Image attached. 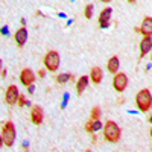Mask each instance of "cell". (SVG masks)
<instances>
[{
    "mask_svg": "<svg viewBox=\"0 0 152 152\" xmlns=\"http://www.w3.org/2000/svg\"><path fill=\"white\" fill-rule=\"evenodd\" d=\"M151 59H152V56H151Z\"/></svg>",
    "mask_w": 152,
    "mask_h": 152,
    "instance_id": "cell-26",
    "label": "cell"
},
{
    "mask_svg": "<svg viewBox=\"0 0 152 152\" xmlns=\"http://www.w3.org/2000/svg\"><path fill=\"white\" fill-rule=\"evenodd\" d=\"M31 119L35 125H41L43 123V119H44V114H43V108L41 107H32V111H31Z\"/></svg>",
    "mask_w": 152,
    "mask_h": 152,
    "instance_id": "cell-8",
    "label": "cell"
},
{
    "mask_svg": "<svg viewBox=\"0 0 152 152\" xmlns=\"http://www.w3.org/2000/svg\"><path fill=\"white\" fill-rule=\"evenodd\" d=\"M113 87L116 88V91H125V88L128 87V78L125 73H117L113 79Z\"/></svg>",
    "mask_w": 152,
    "mask_h": 152,
    "instance_id": "cell-6",
    "label": "cell"
},
{
    "mask_svg": "<svg viewBox=\"0 0 152 152\" xmlns=\"http://www.w3.org/2000/svg\"><path fill=\"white\" fill-rule=\"evenodd\" d=\"M99 117H100V108L94 107L91 110V120H99Z\"/></svg>",
    "mask_w": 152,
    "mask_h": 152,
    "instance_id": "cell-16",
    "label": "cell"
},
{
    "mask_svg": "<svg viewBox=\"0 0 152 152\" xmlns=\"http://www.w3.org/2000/svg\"><path fill=\"white\" fill-rule=\"evenodd\" d=\"M18 97H20L18 88L15 85H9L6 88V93H5V102L8 105H14L15 102H18Z\"/></svg>",
    "mask_w": 152,
    "mask_h": 152,
    "instance_id": "cell-5",
    "label": "cell"
},
{
    "mask_svg": "<svg viewBox=\"0 0 152 152\" xmlns=\"http://www.w3.org/2000/svg\"><path fill=\"white\" fill-rule=\"evenodd\" d=\"M104 135L108 142H119V138H120V128L117 126L116 122H113V120H108L104 126Z\"/></svg>",
    "mask_w": 152,
    "mask_h": 152,
    "instance_id": "cell-2",
    "label": "cell"
},
{
    "mask_svg": "<svg viewBox=\"0 0 152 152\" xmlns=\"http://www.w3.org/2000/svg\"><path fill=\"white\" fill-rule=\"evenodd\" d=\"M38 75H40L41 78H44V76H46V72H44V70H40V72H38Z\"/></svg>",
    "mask_w": 152,
    "mask_h": 152,
    "instance_id": "cell-22",
    "label": "cell"
},
{
    "mask_svg": "<svg viewBox=\"0 0 152 152\" xmlns=\"http://www.w3.org/2000/svg\"><path fill=\"white\" fill-rule=\"evenodd\" d=\"M69 78H70V75L64 73V75H59L58 78H56V81H58L59 84H64V82H67V81H69Z\"/></svg>",
    "mask_w": 152,
    "mask_h": 152,
    "instance_id": "cell-18",
    "label": "cell"
},
{
    "mask_svg": "<svg viewBox=\"0 0 152 152\" xmlns=\"http://www.w3.org/2000/svg\"><path fill=\"white\" fill-rule=\"evenodd\" d=\"M100 128H102V123H100L99 120H94V122L91 123V129H93V131H97V129H100Z\"/></svg>",
    "mask_w": 152,
    "mask_h": 152,
    "instance_id": "cell-19",
    "label": "cell"
},
{
    "mask_svg": "<svg viewBox=\"0 0 152 152\" xmlns=\"http://www.w3.org/2000/svg\"><path fill=\"white\" fill-rule=\"evenodd\" d=\"M20 81H21L23 85H26V87L34 85V82H35V75H34V72H32L31 69L21 70V73H20Z\"/></svg>",
    "mask_w": 152,
    "mask_h": 152,
    "instance_id": "cell-7",
    "label": "cell"
},
{
    "mask_svg": "<svg viewBox=\"0 0 152 152\" xmlns=\"http://www.w3.org/2000/svg\"><path fill=\"white\" fill-rule=\"evenodd\" d=\"M28 40V29L26 28H20L17 32H15V41L18 44V47H23L24 43Z\"/></svg>",
    "mask_w": 152,
    "mask_h": 152,
    "instance_id": "cell-12",
    "label": "cell"
},
{
    "mask_svg": "<svg viewBox=\"0 0 152 152\" xmlns=\"http://www.w3.org/2000/svg\"><path fill=\"white\" fill-rule=\"evenodd\" d=\"M26 104H28V102H26V99H24V96L20 94V97H18V105L23 107V105H26Z\"/></svg>",
    "mask_w": 152,
    "mask_h": 152,
    "instance_id": "cell-20",
    "label": "cell"
},
{
    "mask_svg": "<svg viewBox=\"0 0 152 152\" xmlns=\"http://www.w3.org/2000/svg\"><path fill=\"white\" fill-rule=\"evenodd\" d=\"M91 123H93L91 120H90V122L87 123V131H88V132H91V131H93V129H91Z\"/></svg>",
    "mask_w": 152,
    "mask_h": 152,
    "instance_id": "cell-21",
    "label": "cell"
},
{
    "mask_svg": "<svg viewBox=\"0 0 152 152\" xmlns=\"http://www.w3.org/2000/svg\"><path fill=\"white\" fill-rule=\"evenodd\" d=\"M140 32L145 37H152V17H145L143 23H142V28Z\"/></svg>",
    "mask_w": 152,
    "mask_h": 152,
    "instance_id": "cell-11",
    "label": "cell"
},
{
    "mask_svg": "<svg viewBox=\"0 0 152 152\" xmlns=\"http://www.w3.org/2000/svg\"><path fill=\"white\" fill-rule=\"evenodd\" d=\"M15 142V126L12 122H6L2 131V143L6 146H12Z\"/></svg>",
    "mask_w": 152,
    "mask_h": 152,
    "instance_id": "cell-3",
    "label": "cell"
},
{
    "mask_svg": "<svg viewBox=\"0 0 152 152\" xmlns=\"http://www.w3.org/2000/svg\"><path fill=\"white\" fill-rule=\"evenodd\" d=\"M91 15H93V5L90 3V5L85 6V17L87 18H91Z\"/></svg>",
    "mask_w": 152,
    "mask_h": 152,
    "instance_id": "cell-17",
    "label": "cell"
},
{
    "mask_svg": "<svg viewBox=\"0 0 152 152\" xmlns=\"http://www.w3.org/2000/svg\"><path fill=\"white\" fill-rule=\"evenodd\" d=\"M152 49V37H145L140 41V58L148 55V52Z\"/></svg>",
    "mask_w": 152,
    "mask_h": 152,
    "instance_id": "cell-10",
    "label": "cell"
},
{
    "mask_svg": "<svg viewBox=\"0 0 152 152\" xmlns=\"http://www.w3.org/2000/svg\"><path fill=\"white\" fill-rule=\"evenodd\" d=\"M151 137H152V128H151Z\"/></svg>",
    "mask_w": 152,
    "mask_h": 152,
    "instance_id": "cell-24",
    "label": "cell"
},
{
    "mask_svg": "<svg viewBox=\"0 0 152 152\" xmlns=\"http://www.w3.org/2000/svg\"><path fill=\"white\" fill-rule=\"evenodd\" d=\"M85 152H91V151H85Z\"/></svg>",
    "mask_w": 152,
    "mask_h": 152,
    "instance_id": "cell-25",
    "label": "cell"
},
{
    "mask_svg": "<svg viewBox=\"0 0 152 152\" xmlns=\"http://www.w3.org/2000/svg\"><path fill=\"white\" fill-rule=\"evenodd\" d=\"M135 104L138 107V110L146 113L151 110L152 107V96H151V91L148 90V88H143L142 91H138L137 96H135Z\"/></svg>",
    "mask_w": 152,
    "mask_h": 152,
    "instance_id": "cell-1",
    "label": "cell"
},
{
    "mask_svg": "<svg viewBox=\"0 0 152 152\" xmlns=\"http://www.w3.org/2000/svg\"><path fill=\"white\" fill-rule=\"evenodd\" d=\"M28 91H29V93H32V91H34V85H31V87H28Z\"/></svg>",
    "mask_w": 152,
    "mask_h": 152,
    "instance_id": "cell-23",
    "label": "cell"
},
{
    "mask_svg": "<svg viewBox=\"0 0 152 152\" xmlns=\"http://www.w3.org/2000/svg\"><path fill=\"white\" fill-rule=\"evenodd\" d=\"M117 70H119V58H117V56H113V58L108 61V72L117 75Z\"/></svg>",
    "mask_w": 152,
    "mask_h": 152,
    "instance_id": "cell-15",
    "label": "cell"
},
{
    "mask_svg": "<svg viewBox=\"0 0 152 152\" xmlns=\"http://www.w3.org/2000/svg\"><path fill=\"white\" fill-rule=\"evenodd\" d=\"M111 14H113V9L111 8H105L99 15V24L100 28H108L110 26V18H111Z\"/></svg>",
    "mask_w": 152,
    "mask_h": 152,
    "instance_id": "cell-9",
    "label": "cell"
},
{
    "mask_svg": "<svg viewBox=\"0 0 152 152\" xmlns=\"http://www.w3.org/2000/svg\"><path fill=\"white\" fill-rule=\"evenodd\" d=\"M87 85H88V76H81L78 84H76V91H78V94H82L84 93Z\"/></svg>",
    "mask_w": 152,
    "mask_h": 152,
    "instance_id": "cell-14",
    "label": "cell"
},
{
    "mask_svg": "<svg viewBox=\"0 0 152 152\" xmlns=\"http://www.w3.org/2000/svg\"><path fill=\"white\" fill-rule=\"evenodd\" d=\"M44 66L49 72H55L59 67V55L55 50H50V52L46 53L44 56Z\"/></svg>",
    "mask_w": 152,
    "mask_h": 152,
    "instance_id": "cell-4",
    "label": "cell"
},
{
    "mask_svg": "<svg viewBox=\"0 0 152 152\" xmlns=\"http://www.w3.org/2000/svg\"><path fill=\"white\" fill-rule=\"evenodd\" d=\"M90 78L94 84H100V81H102V78H104V73H102V70H100V67H93L91 69Z\"/></svg>",
    "mask_w": 152,
    "mask_h": 152,
    "instance_id": "cell-13",
    "label": "cell"
}]
</instances>
